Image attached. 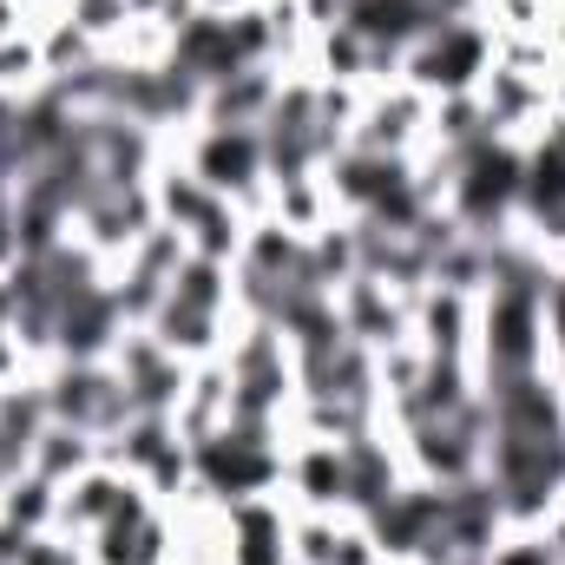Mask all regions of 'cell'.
Segmentation results:
<instances>
[{"label": "cell", "instance_id": "cell-1", "mask_svg": "<svg viewBox=\"0 0 565 565\" xmlns=\"http://www.w3.org/2000/svg\"><path fill=\"white\" fill-rule=\"evenodd\" d=\"M422 434H427V440H467L460 422H447V415H427ZM422 454H427V473H447V480H454L460 467H473V447H440V460H434V447H422Z\"/></svg>", "mask_w": 565, "mask_h": 565}]
</instances>
